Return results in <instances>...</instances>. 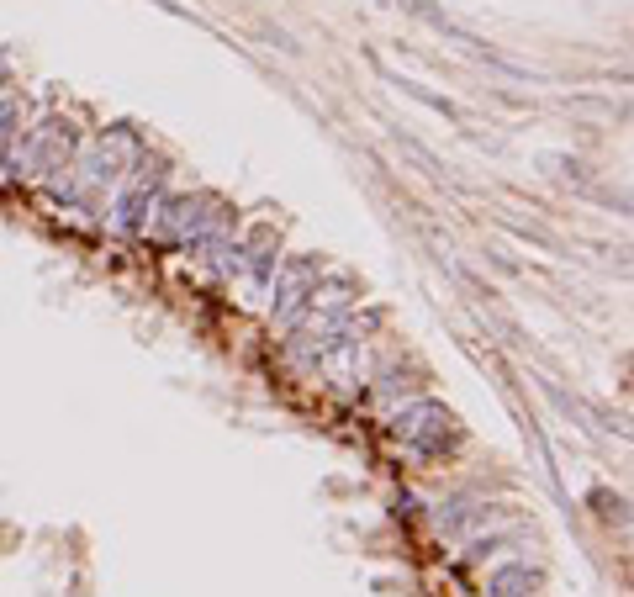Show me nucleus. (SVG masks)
Returning <instances> with one entry per match:
<instances>
[{
    "instance_id": "1",
    "label": "nucleus",
    "mask_w": 634,
    "mask_h": 597,
    "mask_svg": "<svg viewBox=\"0 0 634 597\" xmlns=\"http://www.w3.org/2000/svg\"><path fill=\"white\" fill-rule=\"evenodd\" d=\"M397 434L413 444L418 455H439L444 450V434H450V413L439 402H413L397 413Z\"/></svg>"
},
{
    "instance_id": "2",
    "label": "nucleus",
    "mask_w": 634,
    "mask_h": 597,
    "mask_svg": "<svg viewBox=\"0 0 634 597\" xmlns=\"http://www.w3.org/2000/svg\"><path fill=\"white\" fill-rule=\"evenodd\" d=\"M312 286H317V259H296V265L286 270V281L275 286V317H281V323H296L312 302Z\"/></svg>"
},
{
    "instance_id": "3",
    "label": "nucleus",
    "mask_w": 634,
    "mask_h": 597,
    "mask_svg": "<svg viewBox=\"0 0 634 597\" xmlns=\"http://www.w3.org/2000/svg\"><path fill=\"white\" fill-rule=\"evenodd\" d=\"M539 587V576L529 571V566H497L492 576H487V592L492 597H529Z\"/></svg>"
}]
</instances>
